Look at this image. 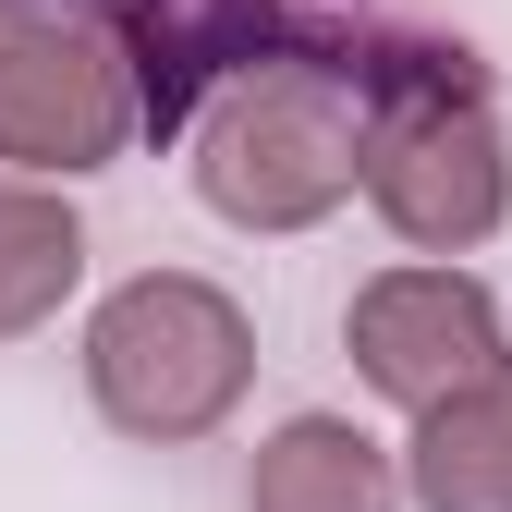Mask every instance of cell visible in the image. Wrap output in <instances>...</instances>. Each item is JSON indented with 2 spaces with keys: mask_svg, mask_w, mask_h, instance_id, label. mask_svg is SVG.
I'll list each match as a JSON object with an SVG mask.
<instances>
[{
  "mask_svg": "<svg viewBox=\"0 0 512 512\" xmlns=\"http://www.w3.org/2000/svg\"><path fill=\"white\" fill-rule=\"evenodd\" d=\"M196 196L232 232H317L366 183V25H305L196 110Z\"/></svg>",
  "mask_w": 512,
  "mask_h": 512,
  "instance_id": "1",
  "label": "cell"
},
{
  "mask_svg": "<svg viewBox=\"0 0 512 512\" xmlns=\"http://www.w3.org/2000/svg\"><path fill=\"white\" fill-rule=\"evenodd\" d=\"M366 208L415 256H464L512 220V135L464 37L366 25Z\"/></svg>",
  "mask_w": 512,
  "mask_h": 512,
  "instance_id": "2",
  "label": "cell"
},
{
  "mask_svg": "<svg viewBox=\"0 0 512 512\" xmlns=\"http://www.w3.org/2000/svg\"><path fill=\"white\" fill-rule=\"evenodd\" d=\"M256 378V317L196 269H135L86 317V403L122 439H208Z\"/></svg>",
  "mask_w": 512,
  "mask_h": 512,
  "instance_id": "3",
  "label": "cell"
},
{
  "mask_svg": "<svg viewBox=\"0 0 512 512\" xmlns=\"http://www.w3.org/2000/svg\"><path fill=\"white\" fill-rule=\"evenodd\" d=\"M342 342L366 366V391H391L403 415L512 391V330H500L488 281H464V269H378L342 305Z\"/></svg>",
  "mask_w": 512,
  "mask_h": 512,
  "instance_id": "4",
  "label": "cell"
},
{
  "mask_svg": "<svg viewBox=\"0 0 512 512\" xmlns=\"http://www.w3.org/2000/svg\"><path fill=\"white\" fill-rule=\"evenodd\" d=\"M305 25H330L317 0H122L110 13V49L135 74V135H196V110L244 74V61L293 49Z\"/></svg>",
  "mask_w": 512,
  "mask_h": 512,
  "instance_id": "5",
  "label": "cell"
},
{
  "mask_svg": "<svg viewBox=\"0 0 512 512\" xmlns=\"http://www.w3.org/2000/svg\"><path fill=\"white\" fill-rule=\"evenodd\" d=\"M122 147H135V74H122V49L37 13L0 49V159L74 183V171H110Z\"/></svg>",
  "mask_w": 512,
  "mask_h": 512,
  "instance_id": "6",
  "label": "cell"
},
{
  "mask_svg": "<svg viewBox=\"0 0 512 512\" xmlns=\"http://www.w3.org/2000/svg\"><path fill=\"white\" fill-rule=\"evenodd\" d=\"M244 512H403V464L354 415H281L244 464Z\"/></svg>",
  "mask_w": 512,
  "mask_h": 512,
  "instance_id": "7",
  "label": "cell"
},
{
  "mask_svg": "<svg viewBox=\"0 0 512 512\" xmlns=\"http://www.w3.org/2000/svg\"><path fill=\"white\" fill-rule=\"evenodd\" d=\"M403 488L427 512H512V391H476V403L415 415Z\"/></svg>",
  "mask_w": 512,
  "mask_h": 512,
  "instance_id": "8",
  "label": "cell"
},
{
  "mask_svg": "<svg viewBox=\"0 0 512 512\" xmlns=\"http://www.w3.org/2000/svg\"><path fill=\"white\" fill-rule=\"evenodd\" d=\"M74 281H86V220L49 183H0V342L49 330Z\"/></svg>",
  "mask_w": 512,
  "mask_h": 512,
  "instance_id": "9",
  "label": "cell"
},
{
  "mask_svg": "<svg viewBox=\"0 0 512 512\" xmlns=\"http://www.w3.org/2000/svg\"><path fill=\"white\" fill-rule=\"evenodd\" d=\"M25 25H37V13H25V0H0V49H13V37H25Z\"/></svg>",
  "mask_w": 512,
  "mask_h": 512,
  "instance_id": "10",
  "label": "cell"
},
{
  "mask_svg": "<svg viewBox=\"0 0 512 512\" xmlns=\"http://www.w3.org/2000/svg\"><path fill=\"white\" fill-rule=\"evenodd\" d=\"M25 13H37V0H25ZM98 13H122V0H98Z\"/></svg>",
  "mask_w": 512,
  "mask_h": 512,
  "instance_id": "11",
  "label": "cell"
}]
</instances>
